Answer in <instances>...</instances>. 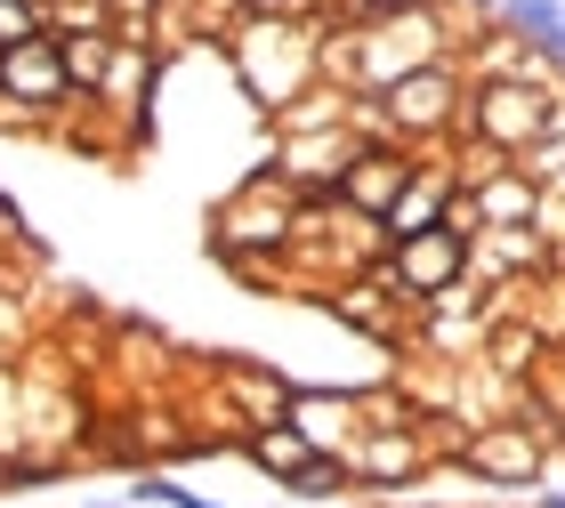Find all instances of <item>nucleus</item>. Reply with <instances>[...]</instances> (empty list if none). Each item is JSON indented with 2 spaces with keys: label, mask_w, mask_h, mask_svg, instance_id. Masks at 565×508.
Masks as SVG:
<instances>
[{
  "label": "nucleus",
  "mask_w": 565,
  "mask_h": 508,
  "mask_svg": "<svg viewBox=\"0 0 565 508\" xmlns=\"http://www.w3.org/2000/svg\"><path fill=\"white\" fill-rule=\"evenodd\" d=\"M24 41H41V9L33 0H0V48H24Z\"/></svg>",
  "instance_id": "9d476101"
},
{
  "label": "nucleus",
  "mask_w": 565,
  "mask_h": 508,
  "mask_svg": "<svg viewBox=\"0 0 565 508\" xmlns=\"http://www.w3.org/2000/svg\"><path fill=\"white\" fill-rule=\"evenodd\" d=\"M372 9H420V0H372Z\"/></svg>",
  "instance_id": "4468645a"
},
{
  "label": "nucleus",
  "mask_w": 565,
  "mask_h": 508,
  "mask_svg": "<svg viewBox=\"0 0 565 508\" xmlns=\"http://www.w3.org/2000/svg\"><path fill=\"white\" fill-rule=\"evenodd\" d=\"M477 9H484V0H477Z\"/></svg>",
  "instance_id": "f3484780"
},
{
  "label": "nucleus",
  "mask_w": 565,
  "mask_h": 508,
  "mask_svg": "<svg viewBox=\"0 0 565 508\" xmlns=\"http://www.w3.org/2000/svg\"><path fill=\"white\" fill-rule=\"evenodd\" d=\"M460 461H469L477 476H493V485H533V476H542V444L518 436V428H501V436H477Z\"/></svg>",
  "instance_id": "20e7f679"
},
{
  "label": "nucleus",
  "mask_w": 565,
  "mask_h": 508,
  "mask_svg": "<svg viewBox=\"0 0 565 508\" xmlns=\"http://www.w3.org/2000/svg\"><path fill=\"white\" fill-rule=\"evenodd\" d=\"M452 274H460V235H452V226H428V235H413L396 250V291H413V299L445 291Z\"/></svg>",
  "instance_id": "f03ea898"
},
{
  "label": "nucleus",
  "mask_w": 565,
  "mask_h": 508,
  "mask_svg": "<svg viewBox=\"0 0 565 508\" xmlns=\"http://www.w3.org/2000/svg\"><path fill=\"white\" fill-rule=\"evenodd\" d=\"M0 57H9V48H0Z\"/></svg>",
  "instance_id": "dca6fc26"
},
{
  "label": "nucleus",
  "mask_w": 565,
  "mask_h": 508,
  "mask_svg": "<svg viewBox=\"0 0 565 508\" xmlns=\"http://www.w3.org/2000/svg\"><path fill=\"white\" fill-rule=\"evenodd\" d=\"M331 485H340V468H331V461H316V468L299 476V493H331Z\"/></svg>",
  "instance_id": "ddd939ff"
},
{
  "label": "nucleus",
  "mask_w": 565,
  "mask_h": 508,
  "mask_svg": "<svg viewBox=\"0 0 565 508\" xmlns=\"http://www.w3.org/2000/svg\"><path fill=\"white\" fill-rule=\"evenodd\" d=\"M243 9H275V0H243Z\"/></svg>",
  "instance_id": "2eb2a0df"
},
{
  "label": "nucleus",
  "mask_w": 565,
  "mask_h": 508,
  "mask_svg": "<svg viewBox=\"0 0 565 508\" xmlns=\"http://www.w3.org/2000/svg\"><path fill=\"white\" fill-rule=\"evenodd\" d=\"M146 500H162V508H202L194 493H178V485H153V476H146Z\"/></svg>",
  "instance_id": "f8f14e48"
},
{
  "label": "nucleus",
  "mask_w": 565,
  "mask_h": 508,
  "mask_svg": "<svg viewBox=\"0 0 565 508\" xmlns=\"http://www.w3.org/2000/svg\"><path fill=\"white\" fill-rule=\"evenodd\" d=\"M380 444H388V452H372V461H364V468L380 476V485H396V476H404V468H413V444H404V436H380Z\"/></svg>",
  "instance_id": "9b49d317"
},
{
  "label": "nucleus",
  "mask_w": 565,
  "mask_h": 508,
  "mask_svg": "<svg viewBox=\"0 0 565 508\" xmlns=\"http://www.w3.org/2000/svg\"><path fill=\"white\" fill-rule=\"evenodd\" d=\"M57 57H65V82L82 89V82H106V57H114V48L97 41V33H73V41H57Z\"/></svg>",
  "instance_id": "0eeeda50"
},
{
  "label": "nucleus",
  "mask_w": 565,
  "mask_h": 508,
  "mask_svg": "<svg viewBox=\"0 0 565 508\" xmlns=\"http://www.w3.org/2000/svg\"><path fill=\"white\" fill-rule=\"evenodd\" d=\"M0 89L24 97V106H57V97L73 89L57 41H24V48H9V57H0Z\"/></svg>",
  "instance_id": "7ed1b4c3"
},
{
  "label": "nucleus",
  "mask_w": 565,
  "mask_h": 508,
  "mask_svg": "<svg viewBox=\"0 0 565 508\" xmlns=\"http://www.w3.org/2000/svg\"><path fill=\"white\" fill-rule=\"evenodd\" d=\"M428 218H436V186H404L396 194V210H388V226H396V235H428Z\"/></svg>",
  "instance_id": "1a4fd4ad"
},
{
  "label": "nucleus",
  "mask_w": 565,
  "mask_h": 508,
  "mask_svg": "<svg viewBox=\"0 0 565 508\" xmlns=\"http://www.w3.org/2000/svg\"><path fill=\"white\" fill-rule=\"evenodd\" d=\"M250 461H259L267 476H282V485H299V476L316 468V452H307L299 428H259V436H250Z\"/></svg>",
  "instance_id": "423d86ee"
},
{
  "label": "nucleus",
  "mask_w": 565,
  "mask_h": 508,
  "mask_svg": "<svg viewBox=\"0 0 565 508\" xmlns=\"http://www.w3.org/2000/svg\"><path fill=\"white\" fill-rule=\"evenodd\" d=\"M518 24H525V33L550 48V57H565V9H550V0H525V9H518Z\"/></svg>",
  "instance_id": "6e6552de"
},
{
  "label": "nucleus",
  "mask_w": 565,
  "mask_h": 508,
  "mask_svg": "<svg viewBox=\"0 0 565 508\" xmlns=\"http://www.w3.org/2000/svg\"><path fill=\"white\" fill-rule=\"evenodd\" d=\"M404 186H413V177H404V162H396V154H364V162L340 177V194L355 202V210H372V218H388Z\"/></svg>",
  "instance_id": "39448f33"
},
{
  "label": "nucleus",
  "mask_w": 565,
  "mask_h": 508,
  "mask_svg": "<svg viewBox=\"0 0 565 508\" xmlns=\"http://www.w3.org/2000/svg\"><path fill=\"white\" fill-rule=\"evenodd\" d=\"M477 130L493 138V145H525V138H542V130H550V114H542V89H525V82H501V89H484V97H477Z\"/></svg>",
  "instance_id": "f257e3e1"
}]
</instances>
